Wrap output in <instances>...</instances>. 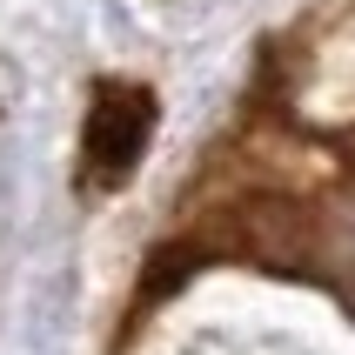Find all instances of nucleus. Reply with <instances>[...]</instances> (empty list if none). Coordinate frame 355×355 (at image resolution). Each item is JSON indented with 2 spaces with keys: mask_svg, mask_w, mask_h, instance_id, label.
Instances as JSON below:
<instances>
[{
  "mask_svg": "<svg viewBox=\"0 0 355 355\" xmlns=\"http://www.w3.org/2000/svg\"><path fill=\"white\" fill-rule=\"evenodd\" d=\"M14 94H20V80L7 74V60H0V215H7V201H14Z\"/></svg>",
  "mask_w": 355,
  "mask_h": 355,
  "instance_id": "7ed1b4c3",
  "label": "nucleus"
},
{
  "mask_svg": "<svg viewBox=\"0 0 355 355\" xmlns=\"http://www.w3.org/2000/svg\"><path fill=\"white\" fill-rule=\"evenodd\" d=\"M67 315H74V275H54V282L34 295L27 355H60V342H67Z\"/></svg>",
  "mask_w": 355,
  "mask_h": 355,
  "instance_id": "f03ea898",
  "label": "nucleus"
},
{
  "mask_svg": "<svg viewBox=\"0 0 355 355\" xmlns=\"http://www.w3.org/2000/svg\"><path fill=\"white\" fill-rule=\"evenodd\" d=\"M155 135V94L141 80H101L94 107H87V135H80V181L87 188H121L141 168Z\"/></svg>",
  "mask_w": 355,
  "mask_h": 355,
  "instance_id": "f257e3e1",
  "label": "nucleus"
}]
</instances>
